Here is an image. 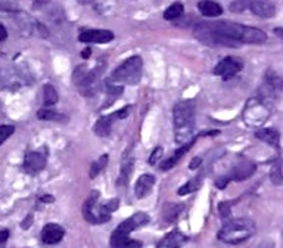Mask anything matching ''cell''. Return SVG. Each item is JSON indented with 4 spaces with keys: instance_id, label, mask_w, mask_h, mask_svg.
<instances>
[{
    "instance_id": "6da1fadb",
    "label": "cell",
    "mask_w": 283,
    "mask_h": 248,
    "mask_svg": "<svg viewBox=\"0 0 283 248\" xmlns=\"http://www.w3.org/2000/svg\"><path fill=\"white\" fill-rule=\"evenodd\" d=\"M193 36L211 47H241L242 44H263L267 34L261 30L229 21L198 22L193 27Z\"/></svg>"
},
{
    "instance_id": "7a4b0ae2",
    "label": "cell",
    "mask_w": 283,
    "mask_h": 248,
    "mask_svg": "<svg viewBox=\"0 0 283 248\" xmlns=\"http://www.w3.org/2000/svg\"><path fill=\"white\" fill-rule=\"evenodd\" d=\"M173 123H174V136L176 142L182 146L189 143L195 136V102L187 99L176 104L173 110Z\"/></svg>"
},
{
    "instance_id": "3957f363",
    "label": "cell",
    "mask_w": 283,
    "mask_h": 248,
    "mask_svg": "<svg viewBox=\"0 0 283 248\" xmlns=\"http://www.w3.org/2000/svg\"><path fill=\"white\" fill-rule=\"evenodd\" d=\"M106 62L102 61L98 62L95 68H89L87 65H78L75 67L72 72V82L77 86L81 95L84 96H92L98 92L99 89L100 77L105 71Z\"/></svg>"
},
{
    "instance_id": "277c9868",
    "label": "cell",
    "mask_w": 283,
    "mask_h": 248,
    "mask_svg": "<svg viewBox=\"0 0 283 248\" xmlns=\"http://www.w3.org/2000/svg\"><path fill=\"white\" fill-rule=\"evenodd\" d=\"M255 234V223L249 219H235V220L227 221L226 225L220 229L218 232V239L238 245L249 239Z\"/></svg>"
},
{
    "instance_id": "5b68a950",
    "label": "cell",
    "mask_w": 283,
    "mask_h": 248,
    "mask_svg": "<svg viewBox=\"0 0 283 248\" xmlns=\"http://www.w3.org/2000/svg\"><path fill=\"white\" fill-rule=\"evenodd\" d=\"M143 61L140 56L134 55L118 65L111 74V80L121 84H137L142 79Z\"/></svg>"
},
{
    "instance_id": "8992f818",
    "label": "cell",
    "mask_w": 283,
    "mask_h": 248,
    "mask_svg": "<svg viewBox=\"0 0 283 248\" xmlns=\"http://www.w3.org/2000/svg\"><path fill=\"white\" fill-rule=\"evenodd\" d=\"M99 198L100 193L98 191H92L83 206V216L86 221L92 225H102L111 219V213L106 211L105 206H99Z\"/></svg>"
},
{
    "instance_id": "52a82bcc",
    "label": "cell",
    "mask_w": 283,
    "mask_h": 248,
    "mask_svg": "<svg viewBox=\"0 0 283 248\" xmlns=\"http://www.w3.org/2000/svg\"><path fill=\"white\" fill-rule=\"evenodd\" d=\"M128 111H130V107H126V108H121V110L115 111L114 114L100 117L99 120L96 121V124H95V127H93L95 133H96L98 136H100V138H106V136H109L114 121L126 118V117L128 115Z\"/></svg>"
},
{
    "instance_id": "ba28073f",
    "label": "cell",
    "mask_w": 283,
    "mask_h": 248,
    "mask_svg": "<svg viewBox=\"0 0 283 248\" xmlns=\"http://www.w3.org/2000/svg\"><path fill=\"white\" fill-rule=\"evenodd\" d=\"M242 68H243V62H242L241 59H238L235 56H226L224 59H221L215 65L214 74L215 76H220L224 82H227L232 77H235Z\"/></svg>"
},
{
    "instance_id": "9c48e42d",
    "label": "cell",
    "mask_w": 283,
    "mask_h": 248,
    "mask_svg": "<svg viewBox=\"0 0 283 248\" xmlns=\"http://www.w3.org/2000/svg\"><path fill=\"white\" fill-rule=\"evenodd\" d=\"M149 221H151V216L146 214V213L139 211V213L130 216V217L126 219L123 223H120V226H118L115 231H118V232H121V234L124 235H130V232H133V231L139 229V228H142V226L148 225Z\"/></svg>"
},
{
    "instance_id": "30bf717a",
    "label": "cell",
    "mask_w": 283,
    "mask_h": 248,
    "mask_svg": "<svg viewBox=\"0 0 283 248\" xmlns=\"http://www.w3.org/2000/svg\"><path fill=\"white\" fill-rule=\"evenodd\" d=\"M81 43H109L114 40V33L109 30H86L78 36Z\"/></svg>"
},
{
    "instance_id": "8fae6325",
    "label": "cell",
    "mask_w": 283,
    "mask_h": 248,
    "mask_svg": "<svg viewBox=\"0 0 283 248\" xmlns=\"http://www.w3.org/2000/svg\"><path fill=\"white\" fill-rule=\"evenodd\" d=\"M46 165V155L39 151H30L24 158V170L30 175H36L42 171Z\"/></svg>"
},
{
    "instance_id": "7c38bea8",
    "label": "cell",
    "mask_w": 283,
    "mask_h": 248,
    "mask_svg": "<svg viewBox=\"0 0 283 248\" xmlns=\"http://www.w3.org/2000/svg\"><path fill=\"white\" fill-rule=\"evenodd\" d=\"M65 229L56 223H47L42 231V241L47 245H55L62 241Z\"/></svg>"
},
{
    "instance_id": "4fadbf2b",
    "label": "cell",
    "mask_w": 283,
    "mask_h": 248,
    "mask_svg": "<svg viewBox=\"0 0 283 248\" xmlns=\"http://www.w3.org/2000/svg\"><path fill=\"white\" fill-rule=\"evenodd\" d=\"M255 170H257L255 163H251V161H242V163L236 164L232 168L229 178H230V180H238V182H241V180L249 179L255 173Z\"/></svg>"
},
{
    "instance_id": "5bb4252c",
    "label": "cell",
    "mask_w": 283,
    "mask_h": 248,
    "mask_svg": "<svg viewBox=\"0 0 283 248\" xmlns=\"http://www.w3.org/2000/svg\"><path fill=\"white\" fill-rule=\"evenodd\" d=\"M249 8L252 14L261 18H273L276 15V5L273 2H266V0H255L249 2Z\"/></svg>"
},
{
    "instance_id": "9a60e30c",
    "label": "cell",
    "mask_w": 283,
    "mask_h": 248,
    "mask_svg": "<svg viewBox=\"0 0 283 248\" xmlns=\"http://www.w3.org/2000/svg\"><path fill=\"white\" fill-rule=\"evenodd\" d=\"M154 183H155V178L152 175H142L136 182V186H134L136 198L142 200V198L148 196L152 191V188H154Z\"/></svg>"
},
{
    "instance_id": "2e32d148",
    "label": "cell",
    "mask_w": 283,
    "mask_h": 248,
    "mask_svg": "<svg viewBox=\"0 0 283 248\" xmlns=\"http://www.w3.org/2000/svg\"><path fill=\"white\" fill-rule=\"evenodd\" d=\"M198 138H199V135L196 136V138L193 139V140H190L189 143H186V145H183V146H180V148H179L177 151H176L174 154H173V155H171L168 160H165L164 163H161L159 168L165 171V170H170L171 167H174V165L177 164V163H179V161H180V160L183 158L184 154H186V152L189 151V150H190V148H192V146H193V145L196 143Z\"/></svg>"
},
{
    "instance_id": "e0dca14e",
    "label": "cell",
    "mask_w": 283,
    "mask_h": 248,
    "mask_svg": "<svg viewBox=\"0 0 283 248\" xmlns=\"http://www.w3.org/2000/svg\"><path fill=\"white\" fill-rule=\"evenodd\" d=\"M255 138L269 143L270 146H273V148H279V145H280V133L276 129H273V127L257 130L255 132Z\"/></svg>"
},
{
    "instance_id": "ac0fdd59",
    "label": "cell",
    "mask_w": 283,
    "mask_h": 248,
    "mask_svg": "<svg viewBox=\"0 0 283 248\" xmlns=\"http://www.w3.org/2000/svg\"><path fill=\"white\" fill-rule=\"evenodd\" d=\"M186 241V236L179 231H173L165 235L159 242H158V248H180Z\"/></svg>"
},
{
    "instance_id": "d6986e66",
    "label": "cell",
    "mask_w": 283,
    "mask_h": 248,
    "mask_svg": "<svg viewBox=\"0 0 283 248\" xmlns=\"http://www.w3.org/2000/svg\"><path fill=\"white\" fill-rule=\"evenodd\" d=\"M184 211L183 204H177V203H167L162 208V217L167 223H174L177 220Z\"/></svg>"
},
{
    "instance_id": "ffe728a7",
    "label": "cell",
    "mask_w": 283,
    "mask_h": 248,
    "mask_svg": "<svg viewBox=\"0 0 283 248\" xmlns=\"http://www.w3.org/2000/svg\"><path fill=\"white\" fill-rule=\"evenodd\" d=\"M198 9L201 11V14L205 15V16H220L223 14V8L220 3L217 2H211V0H205V2H199Z\"/></svg>"
},
{
    "instance_id": "44dd1931",
    "label": "cell",
    "mask_w": 283,
    "mask_h": 248,
    "mask_svg": "<svg viewBox=\"0 0 283 248\" xmlns=\"http://www.w3.org/2000/svg\"><path fill=\"white\" fill-rule=\"evenodd\" d=\"M264 82L274 92H283V77L279 76L274 69L269 68L264 74Z\"/></svg>"
},
{
    "instance_id": "7402d4cb",
    "label": "cell",
    "mask_w": 283,
    "mask_h": 248,
    "mask_svg": "<svg viewBox=\"0 0 283 248\" xmlns=\"http://www.w3.org/2000/svg\"><path fill=\"white\" fill-rule=\"evenodd\" d=\"M59 97H58L56 89L52 84H44L43 86V104H44V107L49 108V107L55 105Z\"/></svg>"
},
{
    "instance_id": "603a6c76",
    "label": "cell",
    "mask_w": 283,
    "mask_h": 248,
    "mask_svg": "<svg viewBox=\"0 0 283 248\" xmlns=\"http://www.w3.org/2000/svg\"><path fill=\"white\" fill-rule=\"evenodd\" d=\"M37 117H39L40 120H46V121H56V123H65V121H67V117H65L64 114H59L56 111H52L49 110V108L39 110Z\"/></svg>"
},
{
    "instance_id": "cb8c5ba5",
    "label": "cell",
    "mask_w": 283,
    "mask_h": 248,
    "mask_svg": "<svg viewBox=\"0 0 283 248\" xmlns=\"http://www.w3.org/2000/svg\"><path fill=\"white\" fill-rule=\"evenodd\" d=\"M183 14H184L183 3L176 2V3H173L171 6H168V8L165 9V12H164V19H167V21H176V19H179Z\"/></svg>"
},
{
    "instance_id": "d4e9b609",
    "label": "cell",
    "mask_w": 283,
    "mask_h": 248,
    "mask_svg": "<svg viewBox=\"0 0 283 248\" xmlns=\"http://www.w3.org/2000/svg\"><path fill=\"white\" fill-rule=\"evenodd\" d=\"M202 179H204V175L201 173L198 176H195L193 179L189 180L184 186H182L177 193L182 196V195H187V193H192L195 192V191H198L199 188H201V185H202Z\"/></svg>"
},
{
    "instance_id": "484cf974",
    "label": "cell",
    "mask_w": 283,
    "mask_h": 248,
    "mask_svg": "<svg viewBox=\"0 0 283 248\" xmlns=\"http://www.w3.org/2000/svg\"><path fill=\"white\" fill-rule=\"evenodd\" d=\"M123 90H124V87L123 86H115V84H111V82L106 84V95H108V99L105 101V104H103V108H106V107H109L111 105V102H114L117 97H120V95L123 93Z\"/></svg>"
},
{
    "instance_id": "4316f807",
    "label": "cell",
    "mask_w": 283,
    "mask_h": 248,
    "mask_svg": "<svg viewBox=\"0 0 283 248\" xmlns=\"http://www.w3.org/2000/svg\"><path fill=\"white\" fill-rule=\"evenodd\" d=\"M106 164H108V155L103 154V155H100L99 158H98L93 164L90 165V171H89L90 179H95V178L99 175L100 171L106 167Z\"/></svg>"
},
{
    "instance_id": "83f0119b",
    "label": "cell",
    "mask_w": 283,
    "mask_h": 248,
    "mask_svg": "<svg viewBox=\"0 0 283 248\" xmlns=\"http://www.w3.org/2000/svg\"><path fill=\"white\" fill-rule=\"evenodd\" d=\"M131 170H133V160H128L123 163L121 167V175L118 178V186H126L130 179V175H131Z\"/></svg>"
},
{
    "instance_id": "f1b7e54d",
    "label": "cell",
    "mask_w": 283,
    "mask_h": 248,
    "mask_svg": "<svg viewBox=\"0 0 283 248\" xmlns=\"http://www.w3.org/2000/svg\"><path fill=\"white\" fill-rule=\"evenodd\" d=\"M270 179L274 185H282L283 183V171H282V165L279 163L271 167V171H270Z\"/></svg>"
},
{
    "instance_id": "f546056e",
    "label": "cell",
    "mask_w": 283,
    "mask_h": 248,
    "mask_svg": "<svg viewBox=\"0 0 283 248\" xmlns=\"http://www.w3.org/2000/svg\"><path fill=\"white\" fill-rule=\"evenodd\" d=\"M14 133H15L14 126H9V124H3V126H0V145L5 143V142L11 138Z\"/></svg>"
},
{
    "instance_id": "4dcf8cb0",
    "label": "cell",
    "mask_w": 283,
    "mask_h": 248,
    "mask_svg": "<svg viewBox=\"0 0 283 248\" xmlns=\"http://www.w3.org/2000/svg\"><path fill=\"white\" fill-rule=\"evenodd\" d=\"M217 210H218L220 217H221L223 220H226L227 217H230V213H232V204H230L229 201H223V203L218 204Z\"/></svg>"
},
{
    "instance_id": "1f68e13d",
    "label": "cell",
    "mask_w": 283,
    "mask_h": 248,
    "mask_svg": "<svg viewBox=\"0 0 283 248\" xmlns=\"http://www.w3.org/2000/svg\"><path fill=\"white\" fill-rule=\"evenodd\" d=\"M246 6H249V3H248V2H242V0H239V2H232V3L229 5L230 11L235 12V14H241V12H243Z\"/></svg>"
},
{
    "instance_id": "d6a6232c",
    "label": "cell",
    "mask_w": 283,
    "mask_h": 248,
    "mask_svg": "<svg viewBox=\"0 0 283 248\" xmlns=\"http://www.w3.org/2000/svg\"><path fill=\"white\" fill-rule=\"evenodd\" d=\"M162 157V148L161 146H156L155 150L152 151L151 154V157H149V160H148V163L151 165H155L158 161H159V158Z\"/></svg>"
},
{
    "instance_id": "836d02e7",
    "label": "cell",
    "mask_w": 283,
    "mask_h": 248,
    "mask_svg": "<svg viewBox=\"0 0 283 248\" xmlns=\"http://www.w3.org/2000/svg\"><path fill=\"white\" fill-rule=\"evenodd\" d=\"M103 206H105V208H106V211H108V213H111V214H112L114 211L118 208V200H117V198H114V200L108 201V203H106V204H103Z\"/></svg>"
},
{
    "instance_id": "e575fe53",
    "label": "cell",
    "mask_w": 283,
    "mask_h": 248,
    "mask_svg": "<svg viewBox=\"0 0 283 248\" xmlns=\"http://www.w3.org/2000/svg\"><path fill=\"white\" fill-rule=\"evenodd\" d=\"M229 182H230V178H229V176H221V178H218V179L215 180V186H217L218 189H224Z\"/></svg>"
},
{
    "instance_id": "d590c367",
    "label": "cell",
    "mask_w": 283,
    "mask_h": 248,
    "mask_svg": "<svg viewBox=\"0 0 283 248\" xmlns=\"http://www.w3.org/2000/svg\"><path fill=\"white\" fill-rule=\"evenodd\" d=\"M121 248H142V242L140 241H136V239H128Z\"/></svg>"
},
{
    "instance_id": "8d00e7d4",
    "label": "cell",
    "mask_w": 283,
    "mask_h": 248,
    "mask_svg": "<svg viewBox=\"0 0 283 248\" xmlns=\"http://www.w3.org/2000/svg\"><path fill=\"white\" fill-rule=\"evenodd\" d=\"M8 39V30L5 28L3 24H0V41L6 40Z\"/></svg>"
},
{
    "instance_id": "74e56055",
    "label": "cell",
    "mask_w": 283,
    "mask_h": 248,
    "mask_svg": "<svg viewBox=\"0 0 283 248\" xmlns=\"http://www.w3.org/2000/svg\"><path fill=\"white\" fill-rule=\"evenodd\" d=\"M31 225H33V216L30 214V216H27V219L22 221V225H21V226H22V229H29Z\"/></svg>"
},
{
    "instance_id": "f35d334b",
    "label": "cell",
    "mask_w": 283,
    "mask_h": 248,
    "mask_svg": "<svg viewBox=\"0 0 283 248\" xmlns=\"http://www.w3.org/2000/svg\"><path fill=\"white\" fill-rule=\"evenodd\" d=\"M8 238H9V231H0V244H3V242H6L8 241Z\"/></svg>"
},
{
    "instance_id": "ab89813d",
    "label": "cell",
    "mask_w": 283,
    "mask_h": 248,
    "mask_svg": "<svg viewBox=\"0 0 283 248\" xmlns=\"http://www.w3.org/2000/svg\"><path fill=\"white\" fill-rule=\"evenodd\" d=\"M199 164H201V158H199V157H196V158H193V160L190 161V165H189V167H190V168L193 170V168H196Z\"/></svg>"
},
{
    "instance_id": "60d3db41",
    "label": "cell",
    "mask_w": 283,
    "mask_h": 248,
    "mask_svg": "<svg viewBox=\"0 0 283 248\" xmlns=\"http://www.w3.org/2000/svg\"><path fill=\"white\" fill-rule=\"evenodd\" d=\"M40 200H42L43 203H53V201H55V198L50 196V195H44V196H42Z\"/></svg>"
},
{
    "instance_id": "b9f144b4",
    "label": "cell",
    "mask_w": 283,
    "mask_h": 248,
    "mask_svg": "<svg viewBox=\"0 0 283 248\" xmlns=\"http://www.w3.org/2000/svg\"><path fill=\"white\" fill-rule=\"evenodd\" d=\"M274 34L279 37V39H282L283 40V27H279V28H274Z\"/></svg>"
},
{
    "instance_id": "7bdbcfd3",
    "label": "cell",
    "mask_w": 283,
    "mask_h": 248,
    "mask_svg": "<svg viewBox=\"0 0 283 248\" xmlns=\"http://www.w3.org/2000/svg\"><path fill=\"white\" fill-rule=\"evenodd\" d=\"M6 79H8V74H6V71L0 68V83L6 82Z\"/></svg>"
},
{
    "instance_id": "ee69618b",
    "label": "cell",
    "mask_w": 283,
    "mask_h": 248,
    "mask_svg": "<svg viewBox=\"0 0 283 248\" xmlns=\"http://www.w3.org/2000/svg\"><path fill=\"white\" fill-rule=\"evenodd\" d=\"M90 54H92V49H90V47H86L84 51L81 52V56H83L84 59H87V58L90 56Z\"/></svg>"
}]
</instances>
